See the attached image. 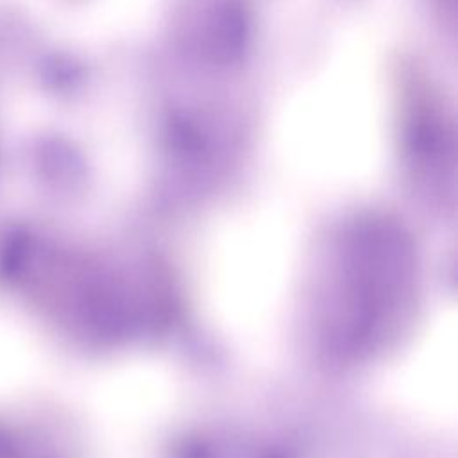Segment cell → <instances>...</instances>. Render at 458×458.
<instances>
[{"label":"cell","instance_id":"cell-1","mask_svg":"<svg viewBox=\"0 0 458 458\" xmlns=\"http://www.w3.org/2000/svg\"><path fill=\"white\" fill-rule=\"evenodd\" d=\"M222 16L216 21V48L224 57H233L238 54L243 43V32H245V23L243 18L240 16L242 13L236 11L234 7H227L220 13Z\"/></svg>","mask_w":458,"mask_h":458}]
</instances>
